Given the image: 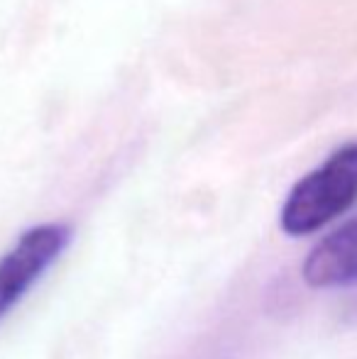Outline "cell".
<instances>
[{
    "label": "cell",
    "instance_id": "obj_2",
    "mask_svg": "<svg viewBox=\"0 0 357 359\" xmlns=\"http://www.w3.org/2000/svg\"><path fill=\"white\" fill-rule=\"evenodd\" d=\"M72 242V227L64 222L34 225L0 257V323L29 293Z\"/></svg>",
    "mask_w": 357,
    "mask_h": 359
},
{
    "label": "cell",
    "instance_id": "obj_1",
    "mask_svg": "<svg viewBox=\"0 0 357 359\" xmlns=\"http://www.w3.org/2000/svg\"><path fill=\"white\" fill-rule=\"evenodd\" d=\"M357 201V142L335 149L289 191L281 205V230L304 237L321 230Z\"/></svg>",
    "mask_w": 357,
    "mask_h": 359
},
{
    "label": "cell",
    "instance_id": "obj_3",
    "mask_svg": "<svg viewBox=\"0 0 357 359\" xmlns=\"http://www.w3.org/2000/svg\"><path fill=\"white\" fill-rule=\"evenodd\" d=\"M314 288H345L357 284V217L325 235L301 266Z\"/></svg>",
    "mask_w": 357,
    "mask_h": 359
}]
</instances>
